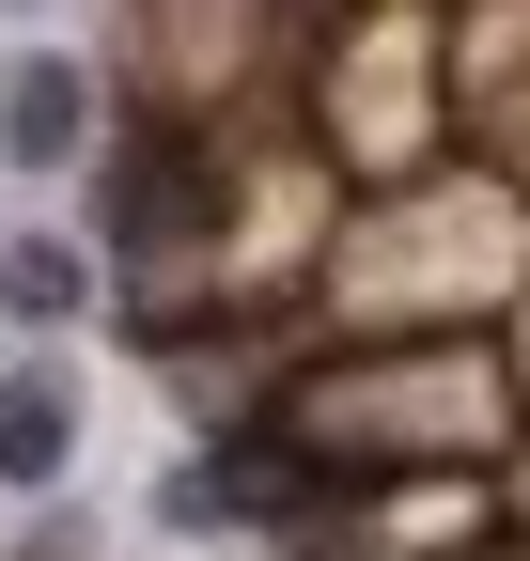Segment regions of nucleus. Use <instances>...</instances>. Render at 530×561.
Returning <instances> with one entry per match:
<instances>
[{"label":"nucleus","mask_w":530,"mask_h":561,"mask_svg":"<svg viewBox=\"0 0 530 561\" xmlns=\"http://www.w3.org/2000/svg\"><path fill=\"white\" fill-rule=\"evenodd\" d=\"M265 421L327 483H359V468H515L530 390H515L499 328H344L265 390Z\"/></svg>","instance_id":"1"},{"label":"nucleus","mask_w":530,"mask_h":561,"mask_svg":"<svg viewBox=\"0 0 530 561\" xmlns=\"http://www.w3.org/2000/svg\"><path fill=\"white\" fill-rule=\"evenodd\" d=\"M530 297V187L499 157H452L406 187H344L312 234V312L344 328H499Z\"/></svg>","instance_id":"2"},{"label":"nucleus","mask_w":530,"mask_h":561,"mask_svg":"<svg viewBox=\"0 0 530 561\" xmlns=\"http://www.w3.org/2000/svg\"><path fill=\"white\" fill-rule=\"evenodd\" d=\"M297 125L344 187H406L452 172L469 125H452V0H359L297 47Z\"/></svg>","instance_id":"3"},{"label":"nucleus","mask_w":530,"mask_h":561,"mask_svg":"<svg viewBox=\"0 0 530 561\" xmlns=\"http://www.w3.org/2000/svg\"><path fill=\"white\" fill-rule=\"evenodd\" d=\"M499 515V468H359L281 530V561H469Z\"/></svg>","instance_id":"4"},{"label":"nucleus","mask_w":530,"mask_h":561,"mask_svg":"<svg viewBox=\"0 0 530 561\" xmlns=\"http://www.w3.org/2000/svg\"><path fill=\"white\" fill-rule=\"evenodd\" d=\"M94 140H110V79L79 47H32L16 79H0V157L16 172H94Z\"/></svg>","instance_id":"5"},{"label":"nucleus","mask_w":530,"mask_h":561,"mask_svg":"<svg viewBox=\"0 0 530 561\" xmlns=\"http://www.w3.org/2000/svg\"><path fill=\"white\" fill-rule=\"evenodd\" d=\"M62 468H79V375L62 359H0V483L62 500Z\"/></svg>","instance_id":"6"},{"label":"nucleus","mask_w":530,"mask_h":561,"mask_svg":"<svg viewBox=\"0 0 530 561\" xmlns=\"http://www.w3.org/2000/svg\"><path fill=\"white\" fill-rule=\"evenodd\" d=\"M94 280H110V250H79V234H47V219H32V234H0V312H16L32 343H47V328H79V312H94Z\"/></svg>","instance_id":"7"},{"label":"nucleus","mask_w":530,"mask_h":561,"mask_svg":"<svg viewBox=\"0 0 530 561\" xmlns=\"http://www.w3.org/2000/svg\"><path fill=\"white\" fill-rule=\"evenodd\" d=\"M16 561H94V515H62V500H47V515L16 530Z\"/></svg>","instance_id":"8"},{"label":"nucleus","mask_w":530,"mask_h":561,"mask_svg":"<svg viewBox=\"0 0 530 561\" xmlns=\"http://www.w3.org/2000/svg\"><path fill=\"white\" fill-rule=\"evenodd\" d=\"M327 16H359V0H265V32H281V62H297V47H312Z\"/></svg>","instance_id":"9"},{"label":"nucleus","mask_w":530,"mask_h":561,"mask_svg":"<svg viewBox=\"0 0 530 561\" xmlns=\"http://www.w3.org/2000/svg\"><path fill=\"white\" fill-rule=\"evenodd\" d=\"M499 500H515V530H530V437H515V468H499Z\"/></svg>","instance_id":"10"},{"label":"nucleus","mask_w":530,"mask_h":561,"mask_svg":"<svg viewBox=\"0 0 530 561\" xmlns=\"http://www.w3.org/2000/svg\"><path fill=\"white\" fill-rule=\"evenodd\" d=\"M499 343H515V390H530V297H515V312H499Z\"/></svg>","instance_id":"11"},{"label":"nucleus","mask_w":530,"mask_h":561,"mask_svg":"<svg viewBox=\"0 0 530 561\" xmlns=\"http://www.w3.org/2000/svg\"><path fill=\"white\" fill-rule=\"evenodd\" d=\"M469 561H530V530H515V515H499V530H484V546H469Z\"/></svg>","instance_id":"12"},{"label":"nucleus","mask_w":530,"mask_h":561,"mask_svg":"<svg viewBox=\"0 0 530 561\" xmlns=\"http://www.w3.org/2000/svg\"><path fill=\"white\" fill-rule=\"evenodd\" d=\"M0 16H47V0H0Z\"/></svg>","instance_id":"13"}]
</instances>
